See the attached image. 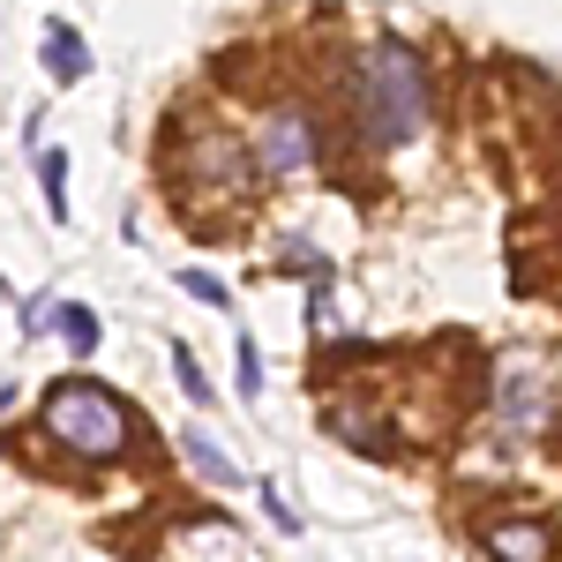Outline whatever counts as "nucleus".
Segmentation results:
<instances>
[{
    "label": "nucleus",
    "mask_w": 562,
    "mask_h": 562,
    "mask_svg": "<svg viewBox=\"0 0 562 562\" xmlns=\"http://www.w3.org/2000/svg\"><path fill=\"white\" fill-rule=\"evenodd\" d=\"M45 435L60 442V450H76V458H121L128 450V405L113 397V390L98 383H53L45 390Z\"/></svg>",
    "instance_id": "nucleus-2"
},
{
    "label": "nucleus",
    "mask_w": 562,
    "mask_h": 562,
    "mask_svg": "<svg viewBox=\"0 0 562 562\" xmlns=\"http://www.w3.org/2000/svg\"><path fill=\"white\" fill-rule=\"evenodd\" d=\"M180 450L195 458V473H211V480H240V473H233V465H225V458L211 450V442H203V435H180Z\"/></svg>",
    "instance_id": "nucleus-10"
},
{
    "label": "nucleus",
    "mask_w": 562,
    "mask_h": 562,
    "mask_svg": "<svg viewBox=\"0 0 562 562\" xmlns=\"http://www.w3.org/2000/svg\"><path fill=\"white\" fill-rule=\"evenodd\" d=\"M352 113H360V128H368L375 150L413 143L420 121H428V60H420V45H405V38L375 45L360 83H352Z\"/></svg>",
    "instance_id": "nucleus-1"
},
{
    "label": "nucleus",
    "mask_w": 562,
    "mask_h": 562,
    "mask_svg": "<svg viewBox=\"0 0 562 562\" xmlns=\"http://www.w3.org/2000/svg\"><path fill=\"white\" fill-rule=\"evenodd\" d=\"M173 368H180V390H188V397H195V405H211V383H203V375H195V352L180 346V352H173Z\"/></svg>",
    "instance_id": "nucleus-11"
},
{
    "label": "nucleus",
    "mask_w": 562,
    "mask_h": 562,
    "mask_svg": "<svg viewBox=\"0 0 562 562\" xmlns=\"http://www.w3.org/2000/svg\"><path fill=\"white\" fill-rule=\"evenodd\" d=\"M503 420H510V435L548 428V375H540V368H510V375H503Z\"/></svg>",
    "instance_id": "nucleus-4"
},
{
    "label": "nucleus",
    "mask_w": 562,
    "mask_h": 562,
    "mask_svg": "<svg viewBox=\"0 0 562 562\" xmlns=\"http://www.w3.org/2000/svg\"><path fill=\"white\" fill-rule=\"evenodd\" d=\"M38 173H45V211H53V217H68V150H45V158H38Z\"/></svg>",
    "instance_id": "nucleus-8"
},
{
    "label": "nucleus",
    "mask_w": 562,
    "mask_h": 562,
    "mask_svg": "<svg viewBox=\"0 0 562 562\" xmlns=\"http://www.w3.org/2000/svg\"><path fill=\"white\" fill-rule=\"evenodd\" d=\"M233 368H240V397H262V352L248 330H233Z\"/></svg>",
    "instance_id": "nucleus-9"
},
{
    "label": "nucleus",
    "mask_w": 562,
    "mask_h": 562,
    "mask_svg": "<svg viewBox=\"0 0 562 562\" xmlns=\"http://www.w3.org/2000/svg\"><path fill=\"white\" fill-rule=\"evenodd\" d=\"M180 285H188V293H195V301H225V285H217V278H211V270H188V278H180Z\"/></svg>",
    "instance_id": "nucleus-12"
},
{
    "label": "nucleus",
    "mask_w": 562,
    "mask_h": 562,
    "mask_svg": "<svg viewBox=\"0 0 562 562\" xmlns=\"http://www.w3.org/2000/svg\"><path fill=\"white\" fill-rule=\"evenodd\" d=\"M60 338H68L76 360H90V352H98V315H90L83 301H68V307H60Z\"/></svg>",
    "instance_id": "nucleus-7"
},
{
    "label": "nucleus",
    "mask_w": 562,
    "mask_h": 562,
    "mask_svg": "<svg viewBox=\"0 0 562 562\" xmlns=\"http://www.w3.org/2000/svg\"><path fill=\"white\" fill-rule=\"evenodd\" d=\"M45 68H53L60 83H83V76H90V45H83V31L53 23V31H45Z\"/></svg>",
    "instance_id": "nucleus-5"
},
{
    "label": "nucleus",
    "mask_w": 562,
    "mask_h": 562,
    "mask_svg": "<svg viewBox=\"0 0 562 562\" xmlns=\"http://www.w3.org/2000/svg\"><path fill=\"white\" fill-rule=\"evenodd\" d=\"M256 158L270 166V173H307V166L323 158V135H315V121H307L301 105H285V113H270V121H262Z\"/></svg>",
    "instance_id": "nucleus-3"
},
{
    "label": "nucleus",
    "mask_w": 562,
    "mask_h": 562,
    "mask_svg": "<svg viewBox=\"0 0 562 562\" xmlns=\"http://www.w3.org/2000/svg\"><path fill=\"white\" fill-rule=\"evenodd\" d=\"M495 555H510V562H532V555H548V525H487L480 532Z\"/></svg>",
    "instance_id": "nucleus-6"
},
{
    "label": "nucleus",
    "mask_w": 562,
    "mask_h": 562,
    "mask_svg": "<svg viewBox=\"0 0 562 562\" xmlns=\"http://www.w3.org/2000/svg\"><path fill=\"white\" fill-rule=\"evenodd\" d=\"M8 397H15V390H8V383H0V405H8Z\"/></svg>",
    "instance_id": "nucleus-13"
}]
</instances>
